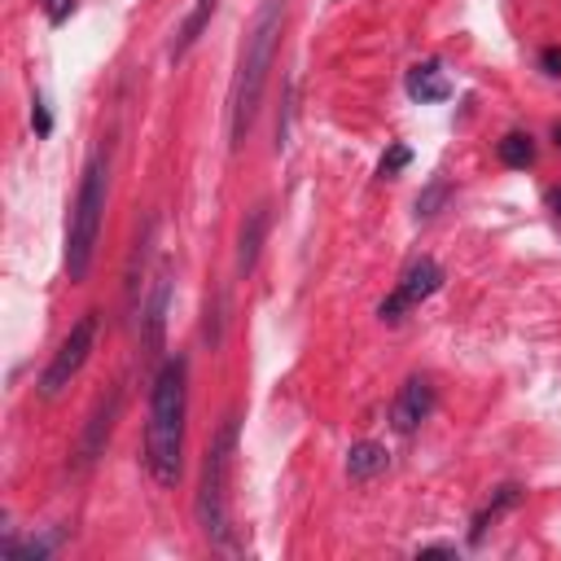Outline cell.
I'll list each match as a JSON object with an SVG mask.
<instances>
[{
	"mask_svg": "<svg viewBox=\"0 0 561 561\" xmlns=\"http://www.w3.org/2000/svg\"><path fill=\"white\" fill-rule=\"evenodd\" d=\"M184 417H190V359L175 351L154 373L149 426H145V465L162 491L180 487L184 474Z\"/></svg>",
	"mask_w": 561,
	"mask_h": 561,
	"instance_id": "obj_1",
	"label": "cell"
},
{
	"mask_svg": "<svg viewBox=\"0 0 561 561\" xmlns=\"http://www.w3.org/2000/svg\"><path fill=\"white\" fill-rule=\"evenodd\" d=\"M281 27H285V0H259L255 23L242 45L233 88H229V149H242L255 127V114H259V101L268 88V71H272L277 45H281Z\"/></svg>",
	"mask_w": 561,
	"mask_h": 561,
	"instance_id": "obj_2",
	"label": "cell"
},
{
	"mask_svg": "<svg viewBox=\"0 0 561 561\" xmlns=\"http://www.w3.org/2000/svg\"><path fill=\"white\" fill-rule=\"evenodd\" d=\"M106 194H110V158L106 149H93L80 175L75 203H71V220H66V277L71 281H84L93 268L101 220H106Z\"/></svg>",
	"mask_w": 561,
	"mask_h": 561,
	"instance_id": "obj_3",
	"label": "cell"
},
{
	"mask_svg": "<svg viewBox=\"0 0 561 561\" xmlns=\"http://www.w3.org/2000/svg\"><path fill=\"white\" fill-rule=\"evenodd\" d=\"M233 456H237V413L224 417L216 443L207 448L203 461V483H198V522L211 544L229 548L233 517H229V478H233Z\"/></svg>",
	"mask_w": 561,
	"mask_h": 561,
	"instance_id": "obj_4",
	"label": "cell"
},
{
	"mask_svg": "<svg viewBox=\"0 0 561 561\" xmlns=\"http://www.w3.org/2000/svg\"><path fill=\"white\" fill-rule=\"evenodd\" d=\"M93 346H97V312H84V316L71 325V333L62 338V346L53 351L49 368L40 373V395H45V400H58V395L80 378V368L88 364Z\"/></svg>",
	"mask_w": 561,
	"mask_h": 561,
	"instance_id": "obj_5",
	"label": "cell"
},
{
	"mask_svg": "<svg viewBox=\"0 0 561 561\" xmlns=\"http://www.w3.org/2000/svg\"><path fill=\"white\" fill-rule=\"evenodd\" d=\"M439 290H443V268H439L435 259H417V264L400 277V285L391 290V298H382L378 316H382L387 325H400L417 303H426V298L439 294Z\"/></svg>",
	"mask_w": 561,
	"mask_h": 561,
	"instance_id": "obj_6",
	"label": "cell"
},
{
	"mask_svg": "<svg viewBox=\"0 0 561 561\" xmlns=\"http://www.w3.org/2000/svg\"><path fill=\"white\" fill-rule=\"evenodd\" d=\"M167 303H171V268L162 264L158 277H154V290L149 298L141 303V346L149 359H158L162 351V333H167Z\"/></svg>",
	"mask_w": 561,
	"mask_h": 561,
	"instance_id": "obj_7",
	"label": "cell"
},
{
	"mask_svg": "<svg viewBox=\"0 0 561 561\" xmlns=\"http://www.w3.org/2000/svg\"><path fill=\"white\" fill-rule=\"evenodd\" d=\"M430 413H435V382L430 378H408L404 387H400V395H395V404H391V426L400 430V435H413L422 422H430Z\"/></svg>",
	"mask_w": 561,
	"mask_h": 561,
	"instance_id": "obj_8",
	"label": "cell"
},
{
	"mask_svg": "<svg viewBox=\"0 0 561 561\" xmlns=\"http://www.w3.org/2000/svg\"><path fill=\"white\" fill-rule=\"evenodd\" d=\"M119 408H123V391L119 387L106 400H97V408H93V417L84 426V439H80V465H93L106 452V443L114 435V422H119Z\"/></svg>",
	"mask_w": 561,
	"mask_h": 561,
	"instance_id": "obj_9",
	"label": "cell"
},
{
	"mask_svg": "<svg viewBox=\"0 0 561 561\" xmlns=\"http://www.w3.org/2000/svg\"><path fill=\"white\" fill-rule=\"evenodd\" d=\"M216 10H220V0H198V5L184 14V23L175 27V36H171V49H167V58L171 62H180V58H190V49L203 40V32L211 27V19H216Z\"/></svg>",
	"mask_w": 561,
	"mask_h": 561,
	"instance_id": "obj_10",
	"label": "cell"
},
{
	"mask_svg": "<svg viewBox=\"0 0 561 561\" xmlns=\"http://www.w3.org/2000/svg\"><path fill=\"white\" fill-rule=\"evenodd\" d=\"M264 237H268V207H251L246 220H242V237H237V272L251 277L255 264H259V251H264Z\"/></svg>",
	"mask_w": 561,
	"mask_h": 561,
	"instance_id": "obj_11",
	"label": "cell"
},
{
	"mask_svg": "<svg viewBox=\"0 0 561 561\" xmlns=\"http://www.w3.org/2000/svg\"><path fill=\"white\" fill-rule=\"evenodd\" d=\"M387 469H391V452L382 443H373V439L351 443V452H346V478L351 483H373V478L387 474Z\"/></svg>",
	"mask_w": 561,
	"mask_h": 561,
	"instance_id": "obj_12",
	"label": "cell"
},
{
	"mask_svg": "<svg viewBox=\"0 0 561 561\" xmlns=\"http://www.w3.org/2000/svg\"><path fill=\"white\" fill-rule=\"evenodd\" d=\"M408 97H413V101H448V97H452V84H448L439 58L417 62V66L408 71Z\"/></svg>",
	"mask_w": 561,
	"mask_h": 561,
	"instance_id": "obj_13",
	"label": "cell"
},
{
	"mask_svg": "<svg viewBox=\"0 0 561 561\" xmlns=\"http://www.w3.org/2000/svg\"><path fill=\"white\" fill-rule=\"evenodd\" d=\"M522 504V487L517 483H504V487H496V496L474 513V526H469V544H483V535H487V526L491 522H500L509 509H517Z\"/></svg>",
	"mask_w": 561,
	"mask_h": 561,
	"instance_id": "obj_14",
	"label": "cell"
},
{
	"mask_svg": "<svg viewBox=\"0 0 561 561\" xmlns=\"http://www.w3.org/2000/svg\"><path fill=\"white\" fill-rule=\"evenodd\" d=\"M496 154H500V162H504V167L522 171V167H530V162H535V141H530L526 132H509V136L496 145Z\"/></svg>",
	"mask_w": 561,
	"mask_h": 561,
	"instance_id": "obj_15",
	"label": "cell"
},
{
	"mask_svg": "<svg viewBox=\"0 0 561 561\" xmlns=\"http://www.w3.org/2000/svg\"><path fill=\"white\" fill-rule=\"evenodd\" d=\"M448 194H452V190H448V180H430V184H426V194L417 198V220L439 216V207L448 203Z\"/></svg>",
	"mask_w": 561,
	"mask_h": 561,
	"instance_id": "obj_16",
	"label": "cell"
},
{
	"mask_svg": "<svg viewBox=\"0 0 561 561\" xmlns=\"http://www.w3.org/2000/svg\"><path fill=\"white\" fill-rule=\"evenodd\" d=\"M408 162H413V149H408V145H391V149L382 154V162H378V175H382V180H395Z\"/></svg>",
	"mask_w": 561,
	"mask_h": 561,
	"instance_id": "obj_17",
	"label": "cell"
},
{
	"mask_svg": "<svg viewBox=\"0 0 561 561\" xmlns=\"http://www.w3.org/2000/svg\"><path fill=\"white\" fill-rule=\"evenodd\" d=\"M207 342H211V346L224 342V294H216V298L207 303Z\"/></svg>",
	"mask_w": 561,
	"mask_h": 561,
	"instance_id": "obj_18",
	"label": "cell"
},
{
	"mask_svg": "<svg viewBox=\"0 0 561 561\" xmlns=\"http://www.w3.org/2000/svg\"><path fill=\"white\" fill-rule=\"evenodd\" d=\"M32 127H36V136H49V132H53V114H49L45 97L32 101Z\"/></svg>",
	"mask_w": 561,
	"mask_h": 561,
	"instance_id": "obj_19",
	"label": "cell"
},
{
	"mask_svg": "<svg viewBox=\"0 0 561 561\" xmlns=\"http://www.w3.org/2000/svg\"><path fill=\"white\" fill-rule=\"evenodd\" d=\"M539 66H544V75L561 80V49H557V45H548V49L539 53Z\"/></svg>",
	"mask_w": 561,
	"mask_h": 561,
	"instance_id": "obj_20",
	"label": "cell"
},
{
	"mask_svg": "<svg viewBox=\"0 0 561 561\" xmlns=\"http://www.w3.org/2000/svg\"><path fill=\"white\" fill-rule=\"evenodd\" d=\"M45 5H49V19H53V23H62V19L75 10V0H45Z\"/></svg>",
	"mask_w": 561,
	"mask_h": 561,
	"instance_id": "obj_21",
	"label": "cell"
},
{
	"mask_svg": "<svg viewBox=\"0 0 561 561\" xmlns=\"http://www.w3.org/2000/svg\"><path fill=\"white\" fill-rule=\"evenodd\" d=\"M422 557H456V544H426Z\"/></svg>",
	"mask_w": 561,
	"mask_h": 561,
	"instance_id": "obj_22",
	"label": "cell"
},
{
	"mask_svg": "<svg viewBox=\"0 0 561 561\" xmlns=\"http://www.w3.org/2000/svg\"><path fill=\"white\" fill-rule=\"evenodd\" d=\"M548 211L561 220V184H552V190H548Z\"/></svg>",
	"mask_w": 561,
	"mask_h": 561,
	"instance_id": "obj_23",
	"label": "cell"
},
{
	"mask_svg": "<svg viewBox=\"0 0 561 561\" xmlns=\"http://www.w3.org/2000/svg\"><path fill=\"white\" fill-rule=\"evenodd\" d=\"M552 141H557V149H561V123H552Z\"/></svg>",
	"mask_w": 561,
	"mask_h": 561,
	"instance_id": "obj_24",
	"label": "cell"
}]
</instances>
